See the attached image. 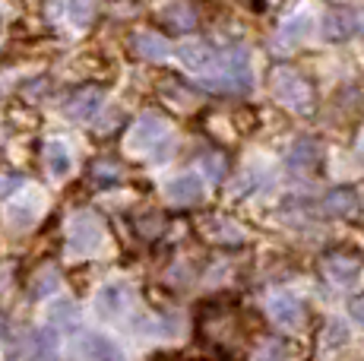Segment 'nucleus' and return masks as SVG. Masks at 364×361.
<instances>
[{"label": "nucleus", "instance_id": "39448f33", "mask_svg": "<svg viewBox=\"0 0 364 361\" xmlns=\"http://www.w3.org/2000/svg\"><path fill=\"white\" fill-rule=\"evenodd\" d=\"M178 58L187 70H193L200 76H213L215 70H219L222 54H215V48L209 45V41H187V45L178 48Z\"/></svg>", "mask_w": 364, "mask_h": 361}, {"label": "nucleus", "instance_id": "2eb2a0df", "mask_svg": "<svg viewBox=\"0 0 364 361\" xmlns=\"http://www.w3.org/2000/svg\"><path fill=\"white\" fill-rule=\"evenodd\" d=\"M285 162H289V168H295V171H311V168H317V162H320V146L314 143V140H295V146L289 149V156H285Z\"/></svg>", "mask_w": 364, "mask_h": 361}, {"label": "nucleus", "instance_id": "4468645a", "mask_svg": "<svg viewBox=\"0 0 364 361\" xmlns=\"http://www.w3.org/2000/svg\"><path fill=\"white\" fill-rule=\"evenodd\" d=\"M127 301H130V289L124 282H108V286H102L99 298H95V308H99L102 317H114L127 308Z\"/></svg>", "mask_w": 364, "mask_h": 361}, {"label": "nucleus", "instance_id": "0eeeda50", "mask_svg": "<svg viewBox=\"0 0 364 361\" xmlns=\"http://www.w3.org/2000/svg\"><path fill=\"white\" fill-rule=\"evenodd\" d=\"M41 206H45V197H41V190H23L19 197H13L10 210H6V219H10L13 228H29L35 219H38Z\"/></svg>", "mask_w": 364, "mask_h": 361}, {"label": "nucleus", "instance_id": "6e6552de", "mask_svg": "<svg viewBox=\"0 0 364 361\" xmlns=\"http://www.w3.org/2000/svg\"><path fill=\"white\" fill-rule=\"evenodd\" d=\"M269 317L279 326H285V330H295V326L304 320V308H301V301H298L295 295H289V291H279V295L269 298Z\"/></svg>", "mask_w": 364, "mask_h": 361}, {"label": "nucleus", "instance_id": "5701e85b", "mask_svg": "<svg viewBox=\"0 0 364 361\" xmlns=\"http://www.w3.org/2000/svg\"><path fill=\"white\" fill-rule=\"evenodd\" d=\"M203 168H209L206 171V175L209 178H213V180H219L222 178V171H225V158H222V156H203Z\"/></svg>", "mask_w": 364, "mask_h": 361}, {"label": "nucleus", "instance_id": "1a4fd4ad", "mask_svg": "<svg viewBox=\"0 0 364 361\" xmlns=\"http://www.w3.org/2000/svg\"><path fill=\"white\" fill-rule=\"evenodd\" d=\"M165 197L171 200V203H178V206H191V203H200L203 200V180L197 175H178V178H171L165 184Z\"/></svg>", "mask_w": 364, "mask_h": 361}, {"label": "nucleus", "instance_id": "412c9836", "mask_svg": "<svg viewBox=\"0 0 364 361\" xmlns=\"http://www.w3.org/2000/svg\"><path fill=\"white\" fill-rule=\"evenodd\" d=\"M323 352H336V349H342V345L348 343V326L342 323V320H330L326 323V330H323Z\"/></svg>", "mask_w": 364, "mask_h": 361}, {"label": "nucleus", "instance_id": "f3484780", "mask_svg": "<svg viewBox=\"0 0 364 361\" xmlns=\"http://www.w3.org/2000/svg\"><path fill=\"white\" fill-rule=\"evenodd\" d=\"M133 48H136V54L146 60H165L168 54H171L168 41L159 36V32H136V36H133Z\"/></svg>", "mask_w": 364, "mask_h": 361}, {"label": "nucleus", "instance_id": "b1692460", "mask_svg": "<svg viewBox=\"0 0 364 361\" xmlns=\"http://www.w3.org/2000/svg\"><path fill=\"white\" fill-rule=\"evenodd\" d=\"M348 317H352L358 326H364V295H358V298H352V301H348Z\"/></svg>", "mask_w": 364, "mask_h": 361}, {"label": "nucleus", "instance_id": "7ed1b4c3", "mask_svg": "<svg viewBox=\"0 0 364 361\" xmlns=\"http://www.w3.org/2000/svg\"><path fill=\"white\" fill-rule=\"evenodd\" d=\"M105 241V228L102 222L92 216V212H76L73 222H70V232H67V247L73 257L82 254H92L99 251Z\"/></svg>", "mask_w": 364, "mask_h": 361}, {"label": "nucleus", "instance_id": "ddd939ff", "mask_svg": "<svg viewBox=\"0 0 364 361\" xmlns=\"http://www.w3.org/2000/svg\"><path fill=\"white\" fill-rule=\"evenodd\" d=\"M323 273H326V279L336 282V286H348V282L358 279L361 263L355 260V257L333 254V257H326V260H323Z\"/></svg>", "mask_w": 364, "mask_h": 361}, {"label": "nucleus", "instance_id": "a878e982", "mask_svg": "<svg viewBox=\"0 0 364 361\" xmlns=\"http://www.w3.org/2000/svg\"><path fill=\"white\" fill-rule=\"evenodd\" d=\"M361 156H364V136H361Z\"/></svg>", "mask_w": 364, "mask_h": 361}, {"label": "nucleus", "instance_id": "4be33fe9", "mask_svg": "<svg viewBox=\"0 0 364 361\" xmlns=\"http://www.w3.org/2000/svg\"><path fill=\"white\" fill-rule=\"evenodd\" d=\"M67 13L76 26H86L95 13V0H67Z\"/></svg>", "mask_w": 364, "mask_h": 361}, {"label": "nucleus", "instance_id": "393cba45", "mask_svg": "<svg viewBox=\"0 0 364 361\" xmlns=\"http://www.w3.org/2000/svg\"><path fill=\"white\" fill-rule=\"evenodd\" d=\"M10 187H13V180L0 178V197H6V193H10Z\"/></svg>", "mask_w": 364, "mask_h": 361}, {"label": "nucleus", "instance_id": "9b49d317", "mask_svg": "<svg viewBox=\"0 0 364 361\" xmlns=\"http://www.w3.org/2000/svg\"><path fill=\"white\" fill-rule=\"evenodd\" d=\"M320 210L330 219H348L355 210H358V193L352 187H336L323 200H320Z\"/></svg>", "mask_w": 364, "mask_h": 361}, {"label": "nucleus", "instance_id": "6ab92c4d", "mask_svg": "<svg viewBox=\"0 0 364 361\" xmlns=\"http://www.w3.org/2000/svg\"><path fill=\"white\" fill-rule=\"evenodd\" d=\"M206 235L209 238H215V241H225V244H237V241H244V232L241 228H235L228 219H209Z\"/></svg>", "mask_w": 364, "mask_h": 361}, {"label": "nucleus", "instance_id": "a211bd4d", "mask_svg": "<svg viewBox=\"0 0 364 361\" xmlns=\"http://www.w3.org/2000/svg\"><path fill=\"white\" fill-rule=\"evenodd\" d=\"M82 349H86L89 361H124V355L117 352V345L105 336H89L86 343H82Z\"/></svg>", "mask_w": 364, "mask_h": 361}, {"label": "nucleus", "instance_id": "20e7f679", "mask_svg": "<svg viewBox=\"0 0 364 361\" xmlns=\"http://www.w3.org/2000/svg\"><path fill=\"white\" fill-rule=\"evenodd\" d=\"M165 140H168L165 117L143 114L136 124H133L130 134H127V149L130 152H149V149H156V146H162Z\"/></svg>", "mask_w": 364, "mask_h": 361}, {"label": "nucleus", "instance_id": "423d86ee", "mask_svg": "<svg viewBox=\"0 0 364 361\" xmlns=\"http://www.w3.org/2000/svg\"><path fill=\"white\" fill-rule=\"evenodd\" d=\"M361 26H364V19L358 10H333L323 19V38L339 45V41H348L352 36H358Z\"/></svg>", "mask_w": 364, "mask_h": 361}, {"label": "nucleus", "instance_id": "9d476101", "mask_svg": "<svg viewBox=\"0 0 364 361\" xmlns=\"http://www.w3.org/2000/svg\"><path fill=\"white\" fill-rule=\"evenodd\" d=\"M311 29H314V19H311V13H291L289 19H282V26H279V32H276V48H291V45H298V41H304L307 36H311Z\"/></svg>", "mask_w": 364, "mask_h": 361}, {"label": "nucleus", "instance_id": "f03ea898", "mask_svg": "<svg viewBox=\"0 0 364 361\" xmlns=\"http://www.w3.org/2000/svg\"><path fill=\"white\" fill-rule=\"evenodd\" d=\"M272 92H276V99L282 102L285 108L301 111V114H307V111L314 108L311 82L301 73L291 70V67H276V70H272Z\"/></svg>", "mask_w": 364, "mask_h": 361}, {"label": "nucleus", "instance_id": "aec40b11", "mask_svg": "<svg viewBox=\"0 0 364 361\" xmlns=\"http://www.w3.org/2000/svg\"><path fill=\"white\" fill-rule=\"evenodd\" d=\"M165 16H168V23H171L178 32H191L193 26H197V16H193V10L187 4H171L165 10Z\"/></svg>", "mask_w": 364, "mask_h": 361}, {"label": "nucleus", "instance_id": "f257e3e1", "mask_svg": "<svg viewBox=\"0 0 364 361\" xmlns=\"http://www.w3.org/2000/svg\"><path fill=\"white\" fill-rule=\"evenodd\" d=\"M209 89L219 92H247L254 86V70H250V54L244 48H232L228 54L219 58V70L206 76Z\"/></svg>", "mask_w": 364, "mask_h": 361}, {"label": "nucleus", "instance_id": "f8f14e48", "mask_svg": "<svg viewBox=\"0 0 364 361\" xmlns=\"http://www.w3.org/2000/svg\"><path fill=\"white\" fill-rule=\"evenodd\" d=\"M102 102H105V92L102 89H82V92H76L73 99L67 102V114L73 117V121H92L95 114H99V108H102Z\"/></svg>", "mask_w": 364, "mask_h": 361}, {"label": "nucleus", "instance_id": "dca6fc26", "mask_svg": "<svg viewBox=\"0 0 364 361\" xmlns=\"http://www.w3.org/2000/svg\"><path fill=\"white\" fill-rule=\"evenodd\" d=\"M45 165L54 178H67L73 171V156H70V146L64 140H51L45 146Z\"/></svg>", "mask_w": 364, "mask_h": 361}]
</instances>
